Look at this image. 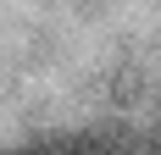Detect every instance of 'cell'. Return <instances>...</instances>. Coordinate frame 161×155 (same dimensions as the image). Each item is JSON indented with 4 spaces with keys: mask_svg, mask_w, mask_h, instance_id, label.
<instances>
[{
    "mask_svg": "<svg viewBox=\"0 0 161 155\" xmlns=\"http://www.w3.org/2000/svg\"><path fill=\"white\" fill-rule=\"evenodd\" d=\"M145 100V78H139V67H122L111 83V105H139Z\"/></svg>",
    "mask_w": 161,
    "mask_h": 155,
    "instance_id": "7a4b0ae2",
    "label": "cell"
},
{
    "mask_svg": "<svg viewBox=\"0 0 161 155\" xmlns=\"http://www.w3.org/2000/svg\"><path fill=\"white\" fill-rule=\"evenodd\" d=\"M145 155H161V116L150 122V133H145Z\"/></svg>",
    "mask_w": 161,
    "mask_h": 155,
    "instance_id": "3957f363",
    "label": "cell"
},
{
    "mask_svg": "<svg viewBox=\"0 0 161 155\" xmlns=\"http://www.w3.org/2000/svg\"><path fill=\"white\" fill-rule=\"evenodd\" d=\"M0 155H33V150H0Z\"/></svg>",
    "mask_w": 161,
    "mask_h": 155,
    "instance_id": "277c9868",
    "label": "cell"
},
{
    "mask_svg": "<svg viewBox=\"0 0 161 155\" xmlns=\"http://www.w3.org/2000/svg\"><path fill=\"white\" fill-rule=\"evenodd\" d=\"M72 155H145V139H133L128 127H89L72 133Z\"/></svg>",
    "mask_w": 161,
    "mask_h": 155,
    "instance_id": "6da1fadb",
    "label": "cell"
}]
</instances>
